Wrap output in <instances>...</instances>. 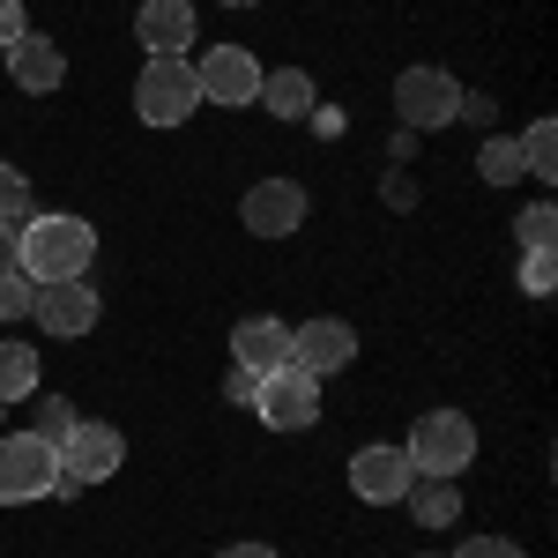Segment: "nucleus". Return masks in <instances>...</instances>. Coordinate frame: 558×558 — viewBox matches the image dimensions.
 <instances>
[{"label": "nucleus", "instance_id": "f257e3e1", "mask_svg": "<svg viewBox=\"0 0 558 558\" xmlns=\"http://www.w3.org/2000/svg\"><path fill=\"white\" fill-rule=\"evenodd\" d=\"M89 260H97V223H83V216L52 209L15 223V268L31 283H75V276H89Z\"/></svg>", "mask_w": 558, "mask_h": 558}, {"label": "nucleus", "instance_id": "f03ea898", "mask_svg": "<svg viewBox=\"0 0 558 558\" xmlns=\"http://www.w3.org/2000/svg\"><path fill=\"white\" fill-rule=\"evenodd\" d=\"M402 454H410L417 476H462L476 462V425L462 410H425L410 425V439H402Z\"/></svg>", "mask_w": 558, "mask_h": 558}, {"label": "nucleus", "instance_id": "7ed1b4c3", "mask_svg": "<svg viewBox=\"0 0 558 558\" xmlns=\"http://www.w3.org/2000/svg\"><path fill=\"white\" fill-rule=\"evenodd\" d=\"M60 492V454L38 432H0V507H31Z\"/></svg>", "mask_w": 558, "mask_h": 558}, {"label": "nucleus", "instance_id": "20e7f679", "mask_svg": "<svg viewBox=\"0 0 558 558\" xmlns=\"http://www.w3.org/2000/svg\"><path fill=\"white\" fill-rule=\"evenodd\" d=\"M52 454H60V492H83V484L120 476V462H128V439H120V425L75 417V425H68V439H60Z\"/></svg>", "mask_w": 558, "mask_h": 558}, {"label": "nucleus", "instance_id": "39448f33", "mask_svg": "<svg viewBox=\"0 0 558 558\" xmlns=\"http://www.w3.org/2000/svg\"><path fill=\"white\" fill-rule=\"evenodd\" d=\"M194 105H202L194 60H142V75H134V112H142L149 128H186Z\"/></svg>", "mask_w": 558, "mask_h": 558}, {"label": "nucleus", "instance_id": "423d86ee", "mask_svg": "<svg viewBox=\"0 0 558 558\" xmlns=\"http://www.w3.org/2000/svg\"><path fill=\"white\" fill-rule=\"evenodd\" d=\"M454 112H462V83H454L447 68H402V75H395V120L410 134L447 128Z\"/></svg>", "mask_w": 558, "mask_h": 558}, {"label": "nucleus", "instance_id": "0eeeda50", "mask_svg": "<svg viewBox=\"0 0 558 558\" xmlns=\"http://www.w3.org/2000/svg\"><path fill=\"white\" fill-rule=\"evenodd\" d=\"M254 417L268 432H305L320 417V380H305L299 365H276V373H260L254 387Z\"/></svg>", "mask_w": 558, "mask_h": 558}, {"label": "nucleus", "instance_id": "6e6552de", "mask_svg": "<svg viewBox=\"0 0 558 558\" xmlns=\"http://www.w3.org/2000/svg\"><path fill=\"white\" fill-rule=\"evenodd\" d=\"M260 68L246 45H209L202 60H194V89H202V105H254L260 97Z\"/></svg>", "mask_w": 558, "mask_h": 558}, {"label": "nucleus", "instance_id": "1a4fd4ad", "mask_svg": "<svg viewBox=\"0 0 558 558\" xmlns=\"http://www.w3.org/2000/svg\"><path fill=\"white\" fill-rule=\"evenodd\" d=\"M350 357H357V328H350V320H336V313H320V320L291 328V365H299L305 380H328V373H343Z\"/></svg>", "mask_w": 558, "mask_h": 558}, {"label": "nucleus", "instance_id": "9d476101", "mask_svg": "<svg viewBox=\"0 0 558 558\" xmlns=\"http://www.w3.org/2000/svg\"><path fill=\"white\" fill-rule=\"evenodd\" d=\"M417 484V470H410V454L402 447H357L350 454V492L365 499V507H402V492Z\"/></svg>", "mask_w": 558, "mask_h": 558}, {"label": "nucleus", "instance_id": "9b49d317", "mask_svg": "<svg viewBox=\"0 0 558 558\" xmlns=\"http://www.w3.org/2000/svg\"><path fill=\"white\" fill-rule=\"evenodd\" d=\"M239 223H246L254 239H291V231L305 223V186L299 179H260V186H246Z\"/></svg>", "mask_w": 558, "mask_h": 558}, {"label": "nucleus", "instance_id": "f8f14e48", "mask_svg": "<svg viewBox=\"0 0 558 558\" xmlns=\"http://www.w3.org/2000/svg\"><path fill=\"white\" fill-rule=\"evenodd\" d=\"M31 313H38V328L52 343H75V336L97 328V283H83V276L75 283H38V305Z\"/></svg>", "mask_w": 558, "mask_h": 558}, {"label": "nucleus", "instance_id": "ddd939ff", "mask_svg": "<svg viewBox=\"0 0 558 558\" xmlns=\"http://www.w3.org/2000/svg\"><path fill=\"white\" fill-rule=\"evenodd\" d=\"M134 38L149 45V60H186V45H194V0H142L134 8Z\"/></svg>", "mask_w": 558, "mask_h": 558}, {"label": "nucleus", "instance_id": "4468645a", "mask_svg": "<svg viewBox=\"0 0 558 558\" xmlns=\"http://www.w3.org/2000/svg\"><path fill=\"white\" fill-rule=\"evenodd\" d=\"M231 365H246V373H276V365H291V320H276V313H246V320L231 328Z\"/></svg>", "mask_w": 558, "mask_h": 558}, {"label": "nucleus", "instance_id": "2eb2a0df", "mask_svg": "<svg viewBox=\"0 0 558 558\" xmlns=\"http://www.w3.org/2000/svg\"><path fill=\"white\" fill-rule=\"evenodd\" d=\"M8 75H15V89L45 97V89H60V83H68V52H60L52 38H31V31H23V38L8 45Z\"/></svg>", "mask_w": 558, "mask_h": 558}, {"label": "nucleus", "instance_id": "dca6fc26", "mask_svg": "<svg viewBox=\"0 0 558 558\" xmlns=\"http://www.w3.org/2000/svg\"><path fill=\"white\" fill-rule=\"evenodd\" d=\"M402 507L417 514V529H454L462 521V476H417L402 492Z\"/></svg>", "mask_w": 558, "mask_h": 558}, {"label": "nucleus", "instance_id": "f3484780", "mask_svg": "<svg viewBox=\"0 0 558 558\" xmlns=\"http://www.w3.org/2000/svg\"><path fill=\"white\" fill-rule=\"evenodd\" d=\"M254 105H268L276 120H313L320 89H313V75H305V68H276V75H260V97H254Z\"/></svg>", "mask_w": 558, "mask_h": 558}, {"label": "nucleus", "instance_id": "a211bd4d", "mask_svg": "<svg viewBox=\"0 0 558 558\" xmlns=\"http://www.w3.org/2000/svg\"><path fill=\"white\" fill-rule=\"evenodd\" d=\"M38 395V343H0V410Z\"/></svg>", "mask_w": 558, "mask_h": 558}, {"label": "nucleus", "instance_id": "6ab92c4d", "mask_svg": "<svg viewBox=\"0 0 558 558\" xmlns=\"http://www.w3.org/2000/svg\"><path fill=\"white\" fill-rule=\"evenodd\" d=\"M476 179H484V186H514V179H521V142H514V134H484V149H476Z\"/></svg>", "mask_w": 558, "mask_h": 558}, {"label": "nucleus", "instance_id": "aec40b11", "mask_svg": "<svg viewBox=\"0 0 558 558\" xmlns=\"http://www.w3.org/2000/svg\"><path fill=\"white\" fill-rule=\"evenodd\" d=\"M521 172L529 179H558V128L551 120H536V128L521 134Z\"/></svg>", "mask_w": 558, "mask_h": 558}, {"label": "nucleus", "instance_id": "412c9836", "mask_svg": "<svg viewBox=\"0 0 558 558\" xmlns=\"http://www.w3.org/2000/svg\"><path fill=\"white\" fill-rule=\"evenodd\" d=\"M31 305H38V283L23 268H0V320H31Z\"/></svg>", "mask_w": 558, "mask_h": 558}, {"label": "nucleus", "instance_id": "4be33fe9", "mask_svg": "<svg viewBox=\"0 0 558 558\" xmlns=\"http://www.w3.org/2000/svg\"><path fill=\"white\" fill-rule=\"evenodd\" d=\"M551 283H558L551 246H521V291H529V299H551Z\"/></svg>", "mask_w": 558, "mask_h": 558}, {"label": "nucleus", "instance_id": "5701e85b", "mask_svg": "<svg viewBox=\"0 0 558 558\" xmlns=\"http://www.w3.org/2000/svg\"><path fill=\"white\" fill-rule=\"evenodd\" d=\"M23 216H31V179L0 165V223H23Z\"/></svg>", "mask_w": 558, "mask_h": 558}, {"label": "nucleus", "instance_id": "b1692460", "mask_svg": "<svg viewBox=\"0 0 558 558\" xmlns=\"http://www.w3.org/2000/svg\"><path fill=\"white\" fill-rule=\"evenodd\" d=\"M75 417H83V410H75V402H60V395H45L38 402V439H52V447H60V439H68V425H75Z\"/></svg>", "mask_w": 558, "mask_h": 558}, {"label": "nucleus", "instance_id": "393cba45", "mask_svg": "<svg viewBox=\"0 0 558 558\" xmlns=\"http://www.w3.org/2000/svg\"><path fill=\"white\" fill-rule=\"evenodd\" d=\"M551 239H558V209H551V202L521 209V246H551Z\"/></svg>", "mask_w": 558, "mask_h": 558}, {"label": "nucleus", "instance_id": "a878e982", "mask_svg": "<svg viewBox=\"0 0 558 558\" xmlns=\"http://www.w3.org/2000/svg\"><path fill=\"white\" fill-rule=\"evenodd\" d=\"M454 558H521V544H507V536H470Z\"/></svg>", "mask_w": 558, "mask_h": 558}, {"label": "nucleus", "instance_id": "bb28decb", "mask_svg": "<svg viewBox=\"0 0 558 558\" xmlns=\"http://www.w3.org/2000/svg\"><path fill=\"white\" fill-rule=\"evenodd\" d=\"M23 31H31V23H23V0H0V52L23 38Z\"/></svg>", "mask_w": 558, "mask_h": 558}, {"label": "nucleus", "instance_id": "cd10ccee", "mask_svg": "<svg viewBox=\"0 0 558 558\" xmlns=\"http://www.w3.org/2000/svg\"><path fill=\"white\" fill-rule=\"evenodd\" d=\"M254 387H260V373H246V365H231V380H223V395H231V402H246V410H254Z\"/></svg>", "mask_w": 558, "mask_h": 558}, {"label": "nucleus", "instance_id": "c85d7f7f", "mask_svg": "<svg viewBox=\"0 0 558 558\" xmlns=\"http://www.w3.org/2000/svg\"><path fill=\"white\" fill-rule=\"evenodd\" d=\"M216 558H276V544H223Z\"/></svg>", "mask_w": 558, "mask_h": 558}, {"label": "nucleus", "instance_id": "c756f323", "mask_svg": "<svg viewBox=\"0 0 558 558\" xmlns=\"http://www.w3.org/2000/svg\"><path fill=\"white\" fill-rule=\"evenodd\" d=\"M0 268H15V223H0Z\"/></svg>", "mask_w": 558, "mask_h": 558}, {"label": "nucleus", "instance_id": "7c9ffc66", "mask_svg": "<svg viewBox=\"0 0 558 558\" xmlns=\"http://www.w3.org/2000/svg\"><path fill=\"white\" fill-rule=\"evenodd\" d=\"M223 8H254V0H223Z\"/></svg>", "mask_w": 558, "mask_h": 558}]
</instances>
